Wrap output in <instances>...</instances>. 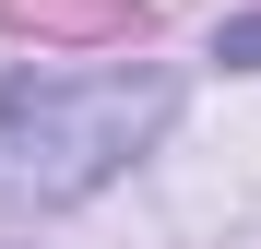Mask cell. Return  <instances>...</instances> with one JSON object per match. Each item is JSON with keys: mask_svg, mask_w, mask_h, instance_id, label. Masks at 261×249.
<instances>
[{"mask_svg": "<svg viewBox=\"0 0 261 249\" xmlns=\"http://www.w3.org/2000/svg\"><path fill=\"white\" fill-rule=\"evenodd\" d=\"M166 71H83V83H0V214H48L119 178L166 131Z\"/></svg>", "mask_w": 261, "mask_h": 249, "instance_id": "6da1fadb", "label": "cell"}, {"mask_svg": "<svg viewBox=\"0 0 261 249\" xmlns=\"http://www.w3.org/2000/svg\"><path fill=\"white\" fill-rule=\"evenodd\" d=\"M0 24L48 48H107V36H143V0H0Z\"/></svg>", "mask_w": 261, "mask_h": 249, "instance_id": "7a4b0ae2", "label": "cell"}, {"mask_svg": "<svg viewBox=\"0 0 261 249\" xmlns=\"http://www.w3.org/2000/svg\"><path fill=\"white\" fill-rule=\"evenodd\" d=\"M226 60H249V71H261V24H226Z\"/></svg>", "mask_w": 261, "mask_h": 249, "instance_id": "3957f363", "label": "cell"}]
</instances>
